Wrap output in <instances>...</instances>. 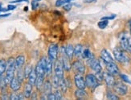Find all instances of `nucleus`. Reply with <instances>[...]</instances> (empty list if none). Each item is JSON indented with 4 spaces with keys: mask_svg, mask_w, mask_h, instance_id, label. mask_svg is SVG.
<instances>
[{
    "mask_svg": "<svg viewBox=\"0 0 131 100\" xmlns=\"http://www.w3.org/2000/svg\"><path fill=\"white\" fill-rule=\"evenodd\" d=\"M16 71L15 61L13 57H10L7 62V69H6V81L10 83V81L15 77V73Z\"/></svg>",
    "mask_w": 131,
    "mask_h": 100,
    "instance_id": "nucleus-1",
    "label": "nucleus"
},
{
    "mask_svg": "<svg viewBox=\"0 0 131 100\" xmlns=\"http://www.w3.org/2000/svg\"><path fill=\"white\" fill-rule=\"evenodd\" d=\"M113 55H114L116 61H117L118 62L122 63V64H126L129 62V57L125 53V50H123L122 48L116 47V48L113 49Z\"/></svg>",
    "mask_w": 131,
    "mask_h": 100,
    "instance_id": "nucleus-2",
    "label": "nucleus"
},
{
    "mask_svg": "<svg viewBox=\"0 0 131 100\" xmlns=\"http://www.w3.org/2000/svg\"><path fill=\"white\" fill-rule=\"evenodd\" d=\"M84 80H85L86 86H88L90 89H95V88H96L99 85V81L96 79V76L92 74H87Z\"/></svg>",
    "mask_w": 131,
    "mask_h": 100,
    "instance_id": "nucleus-3",
    "label": "nucleus"
},
{
    "mask_svg": "<svg viewBox=\"0 0 131 100\" xmlns=\"http://www.w3.org/2000/svg\"><path fill=\"white\" fill-rule=\"evenodd\" d=\"M45 66H46V57H42L40 61L36 65V71L37 77H44L46 73H45Z\"/></svg>",
    "mask_w": 131,
    "mask_h": 100,
    "instance_id": "nucleus-4",
    "label": "nucleus"
},
{
    "mask_svg": "<svg viewBox=\"0 0 131 100\" xmlns=\"http://www.w3.org/2000/svg\"><path fill=\"white\" fill-rule=\"evenodd\" d=\"M113 90L114 91L119 95H126L128 91V87L126 85H125L124 83L121 81H117V82H114L113 84Z\"/></svg>",
    "mask_w": 131,
    "mask_h": 100,
    "instance_id": "nucleus-5",
    "label": "nucleus"
},
{
    "mask_svg": "<svg viewBox=\"0 0 131 100\" xmlns=\"http://www.w3.org/2000/svg\"><path fill=\"white\" fill-rule=\"evenodd\" d=\"M130 37L131 36L127 32H122L119 35V43H120L121 48L125 51H126L128 41Z\"/></svg>",
    "mask_w": 131,
    "mask_h": 100,
    "instance_id": "nucleus-6",
    "label": "nucleus"
},
{
    "mask_svg": "<svg viewBox=\"0 0 131 100\" xmlns=\"http://www.w3.org/2000/svg\"><path fill=\"white\" fill-rule=\"evenodd\" d=\"M72 69L76 74H83L85 72V66L84 63L81 61H77L74 62L72 66Z\"/></svg>",
    "mask_w": 131,
    "mask_h": 100,
    "instance_id": "nucleus-7",
    "label": "nucleus"
},
{
    "mask_svg": "<svg viewBox=\"0 0 131 100\" xmlns=\"http://www.w3.org/2000/svg\"><path fill=\"white\" fill-rule=\"evenodd\" d=\"M54 71L55 75H56L60 79L64 78V68L62 66V63L60 60H56L54 65Z\"/></svg>",
    "mask_w": 131,
    "mask_h": 100,
    "instance_id": "nucleus-8",
    "label": "nucleus"
},
{
    "mask_svg": "<svg viewBox=\"0 0 131 100\" xmlns=\"http://www.w3.org/2000/svg\"><path fill=\"white\" fill-rule=\"evenodd\" d=\"M58 54V47L56 44H52L48 49V58L52 61H55L57 58Z\"/></svg>",
    "mask_w": 131,
    "mask_h": 100,
    "instance_id": "nucleus-9",
    "label": "nucleus"
},
{
    "mask_svg": "<svg viewBox=\"0 0 131 100\" xmlns=\"http://www.w3.org/2000/svg\"><path fill=\"white\" fill-rule=\"evenodd\" d=\"M74 80H75V84L78 89H85L86 84H85V80L84 79L82 74H76Z\"/></svg>",
    "mask_w": 131,
    "mask_h": 100,
    "instance_id": "nucleus-10",
    "label": "nucleus"
},
{
    "mask_svg": "<svg viewBox=\"0 0 131 100\" xmlns=\"http://www.w3.org/2000/svg\"><path fill=\"white\" fill-rule=\"evenodd\" d=\"M106 64V69L108 73L111 74L112 75H117L119 74V69L117 65L113 62H110V63H105Z\"/></svg>",
    "mask_w": 131,
    "mask_h": 100,
    "instance_id": "nucleus-11",
    "label": "nucleus"
},
{
    "mask_svg": "<svg viewBox=\"0 0 131 100\" xmlns=\"http://www.w3.org/2000/svg\"><path fill=\"white\" fill-rule=\"evenodd\" d=\"M103 80H105L108 87H112L115 82L113 75L110 73H103Z\"/></svg>",
    "mask_w": 131,
    "mask_h": 100,
    "instance_id": "nucleus-12",
    "label": "nucleus"
},
{
    "mask_svg": "<svg viewBox=\"0 0 131 100\" xmlns=\"http://www.w3.org/2000/svg\"><path fill=\"white\" fill-rule=\"evenodd\" d=\"M60 61L62 63V66H63V68L65 71H69L72 68V66H71L70 61H69V58H68L64 53V55H63L60 57Z\"/></svg>",
    "mask_w": 131,
    "mask_h": 100,
    "instance_id": "nucleus-13",
    "label": "nucleus"
},
{
    "mask_svg": "<svg viewBox=\"0 0 131 100\" xmlns=\"http://www.w3.org/2000/svg\"><path fill=\"white\" fill-rule=\"evenodd\" d=\"M101 59L105 61V63H110V62H113V57L110 54V52H108L106 49H102L101 52Z\"/></svg>",
    "mask_w": 131,
    "mask_h": 100,
    "instance_id": "nucleus-14",
    "label": "nucleus"
},
{
    "mask_svg": "<svg viewBox=\"0 0 131 100\" xmlns=\"http://www.w3.org/2000/svg\"><path fill=\"white\" fill-rule=\"evenodd\" d=\"M10 89L12 90L13 91H18L20 88H21V82L17 79L16 77H14L12 78V80H11L10 81Z\"/></svg>",
    "mask_w": 131,
    "mask_h": 100,
    "instance_id": "nucleus-15",
    "label": "nucleus"
},
{
    "mask_svg": "<svg viewBox=\"0 0 131 100\" xmlns=\"http://www.w3.org/2000/svg\"><path fill=\"white\" fill-rule=\"evenodd\" d=\"M89 66L91 68H92V69L93 70L94 72H96V73L101 72V64H100L99 61L95 59V58L92 61H91V63L89 65Z\"/></svg>",
    "mask_w": 131,
    "mask_h": 100,
    "instance_id": "nucleus-16",
    "label": "nucleus"
},
{
    "mask_svg": "<svg viewBox=\"0 0 131 100\" xmlns=\"http://www.w3.org/2000/svg\"><path fill=\"white\" fill-rule=\"evenodd\" d=\"M15 61L16 69L23 68V66H24V65L25 63V57L24 55H19L15 59Z\"/></svg>",
    "mask_w": 131,
    "mask_h": 100,
    "instance_id": "nucleus-17",
    "label": "nucleus"
},
{
    "mask_svg": "<svg viewBox=\"0 0 131 100\" xmlns=\"http://www.w3.org/2000/svg\"><path fill=\"white\" fill-rule=\"evenodd\" d=\"M52 63L53 61L49 59V58H46V66H45V73H46L47 76H50L52 72Z\"/></svg>",
    "mask_w": 131,
    "mask_h": 100,
    "instance_id": "nucleus-18",
    "label": "nucleus"
},
{
    "mask_svg": "<svg viewBox=\"0 0 131 100\" xmlns=\"http://www.w3.org/2000/svg\"><path fill=\"white\" fill-rule=\"evenodd\" d=\"M33 86L31 84H30L29 82L25 84L24 86V95L25 98H30L31 96V94H32V87Z\"/></svg>",
    "mask_w": 131,
    "mask_h": 100,
    "instance_id": "nucleus-19",
    "label": "nucleus"
},
{
    "mask_svg": "<svg viewBox=\"0 0 131 100\" xmlns=\"http://www.w3.org/2000/svg\"><path fill=\"white\" fill-rule=\"evenodd\" d=\"M36 68H33L31 72L30 73L29 76H28V82H29L30 84H31L32 86L35 85L36 83Z\"/></svg>",
    "mask_w": 131,
    "mask_h": 100,
    "instance_id": "nucleus-20",
    "label": "nucleus"
},
{
    "mask_svg": "<svg viewBox=\"0 0 131 100\" xmlns=\"http://www.w3.org/2000/svg\"><path fill=\"white\" fill-rule=\"evenodd\" d=\"M64 53L69 59H72L74 55V48L72 44H68L66 46V48L64 49Z\"/></svg>",
    "mask_w": 131,
    "mask_h": 100,
    "instance_id": "nucleus-21",
    "label": "nucleus"
},
{
    "mask_svg": "<svg viewBox=\"0 0 131 100\" xmlns=\"http://www.w3.org/2000/svg\"><path fill=\"white\" fill-rule=\"evenodd\" d=\"M75 96L78 99H83L87 98V93L84 89H78L75 92Z\"/></svg>",
    "mask_w": 131,
    "mask_h": 100,
    "instance_id": "nucleus-22",
    "label": "nucleus"
},
{
    "mask_svg": "<svg viewBox=\"0 0 131 100\" xmlns=\"http://www.w3.org/2000/svg\"><path fill=\"white\" fill-rule=\"evenodd\" d=\"M43 93L44 95L48 97V95L49 94L52 93V85L49 81H46L43 83Z\"/></svg>",
    "mask_w": 131,
    "mask_h": 100,
    "instance_id": "nucleus-23",
    "label": "nucleus"
},
{
    "mask_svg": "<svg viewBox=\"0 0 131 100\" xmlns=\"http://www.w3.org/2000/svg\"><path fill=\"white\" fill-rule=\"evenodd\" d=\"M83 46L81 44H77L76 45V47L74 48V55H75L77 57L81 58L82 56V52H83Z\"/></svg>",
    "mask_w": 131,
    "mask_h": 100,
    "instance_id": "nucleus-24",
    "label": "nucleus"
},
{
    "mask_svg": "<svg viewBox=\"0 0 131 100\" xmlns=\"http://www.w3.org/2000/svg\"><path fill=\"white\" fill-rule=\"evenodd\" d=\"M17 70V75H16V78L18 79L21 83L23 81H24V69L23 68H19V69H16Z\"/></svg>",
    "mask_w": 131,
    "mask_h": 100,
    "instance_id": "nucleus-25",
    "label": "nucleus"
},
{
    "mask_svg": "<svg viewBox=\"0 0 131 100\" xmlns=\"http://www.w3.org/2000/svg\"><path fill=\"white\" fill-rule=\"evenodd\" d=\"M6 69H7V61L3 59L0 60V76H3L6 72Z\"/></svg>",
    "mask_w": 131,
    "mask_h": 100,
    "instance_id": "nucleus-26",
    "label": "nucleus"
},
{
    "mask_svg": "<svg viewBox=\"0 0 131 100\" xmlns=\"http://www.w3.org/2000/svg\"><path fill=\"white\" fill-rule=\"evenodd\" d=\"M32 69L33 68L31 67V66H29V65H27V66L25 67V69H24V78H28V76H29L30 73L31 72Z\"/></svg>",
    "mask_w": 131,
    "mask_h": 100,
    "instance_id": "nucleus-27",
    "label": "nucleus"
},
{
    "mask_svg": "<svg viewBox=\"0 0 131 100\" xmlns=\"http://www.w3.org/2000/svg\"><path fill=\"white\" fill-rule=\"evenodd\" d=\"M108 24H109V21L107 20H101L100 22H98V27L101 28V29H104L105 28Z\"/></svg>",
    "mask_w": 131,
    "mask_h": 100,
    "instance_id": "nucleus-28",
    "label": "nucleus"
},
{
    "mask_svg": "<svg viewBox=\"0 0 131 100\" xmlns=\"http://www.w3.org/2000/svg\"><path fill=\"white\" fill-rule=\"evenodd\" d=\"M52 80H53V81H52V82H53V86H54L55 88H56V89H57L58 87H60V81L61 79H60L56 75H54Z\"/></svg>",
    "mask_w": 131,
    "mask_h": 100,
    "instance_id": "nucleus-29",
    "label": "nucleus"
},
{
    "mask_svg": "<svg viewBox=\"0 0 131 100\" xmlns=\"http://www.w3.org/2000/svg\"><path fill=\"white\" fill-rule=\"evenodd\" d=\"M90 54H91V52H90V50L88 48L84 49H83V52H82V56H81V57L84 58V59H87V58L90 56Z\"/></svg>",
    "mask_w": 131,
    "mask_h": 100,
    "instance_id": "nucleus-30",
    "label": "nucleus"
},
{
    "mask_svg": "<svg viewBox=\"0 0 131 100\" xmlns=\"http://www.w3.org/2000/svg\"><path fill=\"white\" fill-rule=\"evenodd\" d=\"M107 98L110 99V100H118L119 97L117 95H116L115 94L112 93V92H108V94H107Z\"/></svg>",
    "mask_w": 131,
    "mask_h": 100,
    "instance_id": "nucleus-31",
    "label": "nucleus"
},
{
    "mask_svg": "<svg viewBox=\"0 0 131 100\" xmlns=\"http://www.w3.org/2000/svg\"><path fill=\"white\" fill-rule=\"evenodd\" d=\"M120 77H121V78H122L124 81L128 82V83H131V81H130V80H129V77H128V76H126V74H120Z\"/></svg>",
    "mask_w": 131,
    "mask_h": 100,
    "instance_id": "nucleus-32",
    "label": "nucleus"
},
{
    "mask_svg": "<svg viewBox=\"0 0 131 100\" xmlns=\"http://www.w3.org/2000/svg\"><path fill=\"white\" fill-rule=\"evenodd\" d=\"M10 99L11 100H19V94H16V93H12L10 96Z\"/></svg>",
    "mask_w": 131,
    "mask_h": 100,
    "instance_id": "nucleus-33",
    "label": "nucleus"
},
{
    "mask_svg": "<svg viewBox=\"0 0 131 100\" xmlns=\"http://www.w3.org/2000/svg\"><path fill=\"white\" fill-rule=\"evenodd\" d=\"M55 95V97H56V99H57V100H60L62 98V95H61V93L57 90V91H56V93L54 94Z\"/></svg>",
    "mask_w": 131,
    "mask_h": 100,
    "instance_id": "nucleus-34",
    "label": "nucleus"
},
{
    "mask_svg": "<svg viewBox=\"0 0 131 100\" xmlns=\"http://www.w3.org/2000/svg\"><path fill=\"white\" fill-rule=\"evenodd\" d=\"M126 51H127V52H129V53L131 54V37H129V41H128V44H127V49H126Z\"/></svg>",
    "mask_w": 131,
    "mask_h": 100,
    "instance_id": "nucleus-35",
    "label": "nucleus"
},
{
    "mask_svg": "<svg viewBox=\"0 0 131 100\" xmlns=\"http://www.w3.org/2000/svg\"><path fill=\"white\" fill-rule=\"evenodd\" d=\"M72 8V4L70 3H67L64 6V9L66 11H69Z\"/></svg>",
    "mask_w": 131,
    "mask_h": 100,
    "instance_id": "nucleus-36",
    "label": "nucleus"
},
{
    "mask_svg": "<svg viewBox=\"0 0 131 100\" xmlns=\"http://www.w3.org/2000/svg\"><path fill=\"white\" fill-rule=\"evenodd\" d=\"M64 3V0H57V1L56 2V7H60V6L63 5Z\"/></svg>",
    "mask_w": 131,
    "mask_h": 100,
    "instance_id": "nucleus-37",
    "label": "nucleus"
},
{
    "mask_svg": "<svg viewBox=\"0 0 131 100\" xmlns=\"http://www.w3.org/2000/svg\"><path fill=\"white\" fill-rule=\"evenodd\" d=\"M116 17V15H113L112 16H106V17H103V18H102L101 20H113Z\"/></svg>",
    "mask_w": 131,
    "mask_h": 100,
    "instance_id": "nucleus-38",
    "label": "nucleus"
},
{
    "mask_svg": "<svg viewBox=\"0 0 131 100\" xmlns=\"http://www.w3.org/2000/svg\"><path fill=\"white\" fill-rule=\"evenodd\" d=\"M48 99H51V100H55L56 99V97H55V95L54 94H49L48 95Z\"/></svg>",
    "mask_w": 131,
    "mask_h": 100,
    "instance_id": "nucleus-39",
    "label": "nucleus"
},
{
    "mask_svg": "<svg viewBox=\"0 0 131 100\" xmlns=\"http://www.w3.org/2000/svg\"><path fill=\"white\" fill-rule=\"evenodd\" d=\"M16 8V7L15 5H11V4H10V5H8V7H7V9L8 10H14V9H15Z\"/></svg>",
    "mask_w": 131,
    "mask_h": 100,
    "instance_id": "nucleus-40",
    "label": "nucleus"
},
{
    "mask_svg": "<svg viewBox=\"0 0 131 100\" xmlns=\"http://www.w3.org/2000/svg\"><path fill=\"white\" fill-rule=\"evenodd\" d=\"M32 9L33 10H35V9H36V7H37V6H38V3H36V2H32Z\"/></svg>",
    "mask_w": 131,
    "mask_h": 100,
    "instance_id": "nucleus-41",
    "label": "nucleus"
},
{
    "mask_svg": "<svg viewBox=\"0 0 131 100\" xmlns=\"http://www.w3.org/2000/svg\"><path fill=\"white\" fill-rule=\"evenodd\" d=\"M97 0H84V3H94V2H96Z\"/></svg>",
    "mask_w": 131,
    "mask_h": 100,
    "instance_id": "nucleus-42",
    "label": "nucleus"
},
{
    "mask_svg": "<svg viewBox=\"0 0 131 100\" xmlns=\"http://www.w3.org/2000/svg\"><path fill=\"white\" fill-rule=\"evenodd\" d=\"M10 14H4V15H0V18H3V17H8V16H10Z\"/></svg>",
    "mask_w": 131,
    "mask_h": 100,
    "instance_id": "nucleus-43",
    "label": "nucleus"
},
{
    "mask_svg": "<svg viewBox=\"0 0 131 100\" xmlns=\"http://www.w3.org/2000/svg\"><path fill=\"white\" fill-rule=\"evenodd\" d=\"M24 1L27 2V0H15V1H13V2H11V3H19V2H24Z\"/></svg>",
    "mask_w": 131,
    "mask_h": 100,
    "instance_id": "nucleus-44",
    "label": "nucleus"
},
{
    "mask_svg": "<svg viewBox=\"0 0 131 100\" xmlns=\"http://www.w3.org/2000/svg\"><path fill=\"white\" fill-rule=\"evenodd\" d=\"M31 95H32V97H31V98H32L33 99H35L36 97V93H32Z\"/></svg>",
    "mask_w": 131,
    "mask_h": 100,
    "instance_id": "nucleus-45",
    "label": "nucleus"
},
{
    "mask_svg": "<svg viewBox=\"0 0 131 100\" xmlns=\"http://www.w3.org/2000/svg\"><path fill=\"white\" fill-rule=\"evenodd\" d=\"M72 0H64V3H70Z\"/></svg>",
    "mask_w": 131,
    "mask_h": 100,
    "instance_id": "nucleus-46",
    "label": "nucleus"
},
{
    "mask_svg": "<svg viewBox=\"0 0 131 100\" xmlns=\"http://www.w3.org/2000/svg\"><path fill=\"white\" fill-rule=\"evenodd\" d=\"M129 28H130V36H131V20L129 22Z\"/></svg>",
    "mask_w": 131,
    "mask_h": 100,
    "instance_id": "nucleus-47",
    "label": "nucleus"
}]
</instances>
